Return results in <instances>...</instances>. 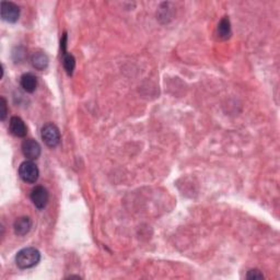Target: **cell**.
Instances as JSON below:
<instances>
[{"instance_id": "obj_1", "label": "cell", "mask_w": 280, "mask_h": 280, "mask_svg": "<svg viewBox=\"0 0 280 280\" xmlns=\"http://www.w3.org/2000/svg\"><path fill=\"white\" fill-rule=\"evenodd\" d=\"M41 260L40 250L35 248H26L16 255V264L19 268L29 269L35 267Z\"/></svg>"}, {"instance_id": "obj_2", "label": "cell", "mask_w": 280, "mask_h": 280, "mask_svg": "<svg viewBox=\"0 0 280 280\" xmlns=\"http://www.w3.org/2000/svg\"><path fill=\"white\" fill-rule=\"evenodd\" d=\"M41 136L43 141L50 148H55V147L60 145L62 139L60 128L55 124H53V123H48V124L43 126Z\"/></svg>"}, {"instance_id": "obj_3", "label": "cell", "mask_w": 280, "mask_h": 280, "mask_svg": "<svg viewBox=\"0 0 280 280\" xmlns=\"http://www.w3.org/2000/svg\"><path fill=\"white\" fill-rule=\"evenodd\" d=\"M19 175L23 182L29 184H33L38 180L40 176V170L33 161H24L19 166Z\"/></svg>"}, {"instance_id": "obj_4", "label": "cell", "mask_w": 280, "mask_h": 280, "mask_svg": "<svg viewBox=\"0 0 280 280\" xmlns=\"http://www.w3.org/2000/svg\"><path fill=\"white\" fill-rule=\"evenodd\" d=\"M1 19L9 23H16L20 18V8L11 1H1L0 3Z\"/></svg>"}, {"instance_id": "obj_5", "label": "cell", "mask_w": 280, "mask_h": 280, "mask_svg": "<svg viewBox=\"0 0 280 280\" xmlns=\"http://www.w3.org/2000/svg\"><path fill=\"white\" fill-rule=\"evenodd\" d=\"M21 150H22L23 156L30 161H34L40 158L41 152H42V148H41L40 144L32 138L23 140L22 145H21Z\"/></svg>"}, {"instance_id": "obj_6", "label": "cell", "mask_w": 280, "mask_h": 280, "mask_svg": "<svg viewBox=\"0 0 280 280\" xmlns=\"http://www.w3.org/2000/svg\"><path fill=\"white\" fill-rule=\"evenodd\" d=\"M30 197L33 205L37 209H44L47 206L48 200H50V194H48V190L44 186L38 185L32 189Z\"/></svg>"}, {"instance_id": "obj_7", "label": "cell", "mask_w": 280, "mask_h": 280, "mask_svg": "<svg viewBox=\"0 0 280 280\" xmlns=\"http://www.w3.org/2000/svg\"><path fill=\"white\" fill-rule=\"evenodd\" d=\"M9 130L11 134L19 138H23L27 136L28 128L26 126V123L22 121L19 116H12L9 122Z\"/></svg>"}, {"instance_id": "obj_8", "label": "cell", "mask_w": 280, "mask_h": 280, "mask_svg": "<svg viewBox=\"0 0 280 280\" xmlns=\"http://www.w3.org/2000/svg\"><path fill=\"white\" fill-rule=\"evenodd\" d=\"M32 225H33V221L30 217L24 216V217L18 218L13 223L14 233L19 235V237H23V235H26L30 232Z\"/></svg>"}, {"instance_id": "obj_9", "label": "cell", "mask_w": 280, "mask_h": 280, "mask_svg": "<svg viewBox=\"0 0 280 280\" xmlns=\"http://www.w3.org/2000/svg\"><path fill=\"white\" fill-rule=\"evenodd\" d=\"M20 85L22 87V89L26 92L33 93L34 91L36 90L37 79H36V77L33 75V73H30V72L24 73V75L21 77Z\"/></svg>"}, {"instance_id": "obj_10", "label": "cell", "mask_w": 280, "mask_h": 280, "mask_svg": "<svg viewBox=\"0 0 280 280\" xmlns=\"http://www.w3.org/2000/svg\"><path fill=\"white\" fill-rule=\"evenodd\" d=\"M32 66L35 68L37 70H45L48 67V57L46 54H44L43 52H36L34 53L31 58Z\"/></svg>"}, {"instance_id": "obj_11", "label": "cell", "mask_w": 280, "mask_h": 280, "mask_svg": "<svg viewBox=\"0 0 280 280\" xmlns=\"http://www.w3.org/2000/svg\"><path fill=\"white\" fill-rule=\"evenodd\" d=\"M231 34H232V31H231L230 20L229 18L224 17L221 19L218 24V35L220 38H222V40H228L231 36Z\"/></svg>"}, {"instance_id": "obj_12", "label": "cell", "mask_w": 280, "mask_h": 280, "mask_svg": "<svg viewBox=\"0 0 280 280\" xmlns=\"http://www.w3.org/2000/svg\"><path fill=\"white\" fill-rule=\"evenodd\" d=\"M62 65L63 69L66 70L68 76H72L73 71H75L76 68V58L73 57L71 54H65L62 58Z\"/></svg>"}, {"instance_id": "obj_13", "label": "cell", "mask_w": 280, "mask_h": 280, "mask_svg": "<svg viewBox=\"0 0 280 280\" xmlns=\"http://www.w3.org/2000/svg\"><path fill=\"white\" fill-rule=\"evenodd\" d=\"M248 279H264V275L259 272L258 269H250L249 270V273L247 275Z\"/></svg>"}, {"instance_id": "obj_14", "label": "cell", "mask_w": 280, "mask_h": 280, "mask_svg": "<svg viewBox=\"0 0 280 280\" xmlns=\"http://www.w3.org/2000/svg\"><path fill=\"white\" fill-rule=\"evenodd\" d=\"M1 104H0V107H1V113H0V119L3 122L6 120L7 114H8V109H7V101L4 99L3 96H1Z\"/></svg>"}, {"instance_id": "obj_15", "label": "cell", "mask_w": 280, "mask_h": 280, "mask_svg": "<svg viewBox=\"0 0 280 280\" xmlns=\"http://www.w3.org/2000/svg\"><path fill=\"white\" fill-rule=\"evenodd\" d=\"M61 47H62V51L63 55L67 54L66 53V47H67V34L66 33H63V35H62V38L61 41Z\"/></svg>"}]
</instances>
